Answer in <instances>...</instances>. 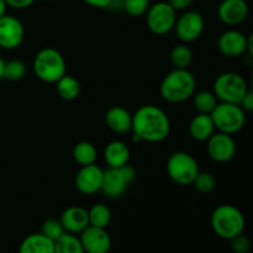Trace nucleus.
<instances>
[{"instance_id":"ddd939ff","label":"nucleus","mask_w":253,"mask_h":253,"mask_svg":"<svg viewBox=\"0 0 253 253\" xmlns=\"http://www.w3.org/2000/svg\"><path fill=\"white\" fill-rule=\"evenodd\" d=\"M25 29L22 22L11 15L0 17V47L15 49L24 42Z\"/></svg>"},{"instance_id":"5701e85b","label":"nucleus","mask_w":253,"mask_h":253,"mask_svg":"<svg viewBox=\"0 0 253 253\" xmlns=\"http://www.w3.org/2000/svg\"><path fill=\"white\" fill-rule=\"evenodd\" d=\"M98 152L95 146L88 141H81L73 148V158L79 166H88L95 163Z\"/></svg>"},{"instance_id":"7c9ffc66","label":"nucleus","mask_w":253,"mask_h":253,"mask_svg":"<svg viewBox=\"0 0 253 253\" xmlns=\"http://www.w3.org/2000/svg\"><path fill=\"white\" fill-rule=\"evenodd\" d=\"M41 232L44 236L48 237V239L56 241V240L63 234L64 229L63 226H62L59 219H52L51 217V219L44 220L43 224H42L41 226Z\"/></svg>"},{"instance_id":"bb28decb","label":"nucleus","mask_w":253,"mask_h":253,"mask_svg":"<svg viewBox=\"0 0 253 253\" xmlns=\"http://www.w3.org/2000/svg\"><path fill=\"white\" fill-rule=\"evenodd\" d=\"M169 59L174 68L188 69V67L192 64L193 52L187 44H178L170 51Z\"/></svg>"},{"instance_id":"4be33fe9","label":"nucleus","mask_w":253,"mask_h":253,"mask_svg":"<svg viewBox=\"0 0 253 253\" xmlns=\"http://www.w3.org/2000/svg\"><path fill=\"white\" fill-rule=\"evenodd\" d=\"M56 89L58 95L63 100L71 101L78 98L79 93H81V84L74 77L64 74L56 82Z\"/></svg>"},{"instance_id":"c9c22d12","label":"nucleus","mask_w":253,"mask_h":253,"mask_svg":"<svg viewBox=\"0 0 253 253\" xmlns=\"http://www.w3.org/2000/svg\"><path fill=\"white\" fill-rule=\"evenodd\" d=\"M83 1L93 7H98V9H108L111 0H83Z\"/></svg>"},{"instance_id":"c85d7f7f","label":"nucleus","mask_w":253,"mask_h":253,"mask_svg":"<svg viewBox=\"0 0 253 253\" xmlns=\"http://www.w3.org/2000/svg\"><path fill=\"white\" fill-rule=\"evenodd\" d=\"M194 185L195 189L198 190L202 194H209L216 187V179L214 178V175L209 172H200L197 174V177L194 178L192 183Z\"/></svg>"},{"instance_id":"1a4fd4ad","label":"nucleus","mask_w":253,"mask_h":253,"mask_svg":"<svg viewBox=\"0 0 253 253\" xmlns=\"http://www.w3.org/2000/svg\"><path fill=\"white\" fill-rule=\"evenodd\" d=\"M177 11L169 5V2L158 1L150 5L146 11V22L151 32L155 35H167L174 29Z\"/></svg>"},{"instance_id":"f03ea898","label":"nucleus","mask_w":253,"mask_h":253,"mask_svg":"<svg viewBox=\"0 0 253 253\" xmlns=\"http://www.w3.org/2000/svg\"><path fill=\"white\" fill-rule=\"evenodd\" d=\"M197 89V79L188 69L175 68L161 82V96L168 103H183L193 96Z\"/></svg>"},{"instance_id":"72a5a7b5","label":"nucleus","mask_w":253,"mask_h":253,"mask_svg":"<svg viewBox=\"0 0 253 253\" xmlns=\"http://www.w3.org/2000/svg\"><path fill=\"white\" fill-rule=\"evenodd\" d=\"M194 0H168L170 6L175 10V11H183V10L189 9L190 5L193 4Z\"/></svg>"},{"instance_id":"9d476101","label":"nucleus","mask_w":253,"mask_h":253,"mask_svg":"<svg viewBox=\"0 0 253 253\" xmlns=\"http://www.w3.org/2000/svg\"><path fill=\"white\" fill-rule=\"evenodd\" d=\"M217 48L224 56L236 58L245 53L252 54V35L245 36L237 30H227L222 32L217 39Z\"/></svg>"},{"instance_id":"a878e982","label":"nucleus","mask_w":253,"mask_h":253,"mask_svg":"<svg viewBox=\"0 0 253 253\" xmlns=\"http://www.w3.org/2000/svg\"><path fill=\"white\" fill-rule=\"evenodd\" d=\"M89 225L96 227H108L111 221V211L105 204H95L88 210Z\"/></svg>"},{"instance_id":"f8f14e48","label":"nucleus","mask_w":253,"mask_h":253,"mask_svg":"<svg viewBox=\"0 0 253 253\" xmlns=\"http://www.w3.org/2000/svg\"><path fill=\"white\" fill-rule=\"evenodd\" d=\"M208 155L217 163L229 162L236 153V142L231 135L224 132H214L208 140Z\"/></svg>"},{"instance_id":"b1692460","label":"nucleus","mask_w":253,"mask_h":253,"mask_svg":"<svg viewBox=\"0 0 253 253\" xmlns=\"http://www.w3.org/2000/svg\"><path fill=\"white\" fill-rule=\"evenodd\" d=\"M54 252L56 253H83L81 239L76 234L64 231L54 241Z\"/></svg>"},{"instance_id":"0eeeda50","label":"nucleus","mask_w":253,"mask_h":253,"mask_svg":"<svg viewBox=\"0 0 253 253\" xmlns=\"http://www.w3.org/2000/svg\"><path fill=\"white\" fill-rule=\"evenodd\" d=\"M167 174L179 185H190L199 173L197 160L184 151L172 153L167 161Z\"/></svg>"},{"instance_id":"6e6552de","label":"nucleus","mask_w":253,"mask_h":253,"mask_svg":"<svg viewBox=\"0 0 253 253\" xmlns=\"http://www.w3.org/2000/svg\"><path fill=\"white\" fill-rule=\"evenodd\" d=\"M136 178V170L132 166L127 165L119 168L108 167L104 170L103 184L100 192L108 198H120L127 190L128 185Z\"/></svg>"},{"instance_id":"f3484780","label":"nucleus","mask_w":253,"mask_h":253,"mask_svg":"<svg viewBox=\"0 0 253 253\" xmlns=\"http://www.w3.org/2000/svg\"><path fill=\"white\" fill-rule=\"evenodd\" d=\"M59 221L64 231L81 234L86 226H89L88 210L82 207H69L62 212Z\"/></svg>"},{"instance_id":"412c9836","label":"nucleus","mask_w":253,"mask_h":253,"mask_svg":"<svg viewBox=\"0 0 253 253\" xmlns=\"http://www.w3.org/2000/svg\"><path fill=\"white\" fill-rule=\"evenodd\" d=\"M20 253H54V241L42 232L31 234L22 240Z\"/></svg>"},{"instance_id":"39448f33","label":"nucleus","mask_w":253,"mask_h":253,"mask_svg":"<svg viewBox=\"0 0 253 253\" xmlns=\"http://www.w3.org/2000/svg\"><path fill=\"white\" fill-rule=\"evenodd\" d=\"M215 128L220 132L234 135L244 128L246 123V111L240 104L220 101L210 114Z\"/></svg>"},{"instance_id":"2f4dec72","label":"nucleus","mask_w":253,"mask_h":253,"mask_svg":"<svg viewBox=\"0 0 253 253\" xmlns=\"http://www.w3.org/2000/svg\"><path fill=\"white\" fill-rule=\"evenodd\" d=\"M229 241L231 250L236 253H247L251 249V242L244 234L237 235V236L232 237Z\"/></svg>"},{"instance_id":"a211bd4d","label":"nucleus","mask_w":253,"mask_h":253,"mask_svg":"<svg viewBox=\"0 0 253 253\" xmlns=\"http://www.w3.org/2000/svg\"><path fill=\"white\" fill-rule=\"evenodd\" d=\"M105 124L113 132L126 133L131 131L132 115L123 106H113L106 111Z\"/></svg>"},{"instance_id":"393cba45","label":"nucleus","mask_w":253,"mask_h":253,"mask_svg":"<svg viewBox=\"0 0 253 253\" xmlns=\"http://www.w3.org/2000/svg\"><path fill=\"white\" fill-rule=\"evenodd\" d=\"M192 98L193 103H194V108L197 109L198 113L202 114H211V111L219 104V100L215 96V94L209 90L198 91V93L193 94Z\"/></svg>"},{"instance_id":"f704fd0d","label":"nucleus","mask_w":253,"mask_h":253,"mask_svg":"<svg viewBox=\"0 0 253 253\" xmlns=\"http://www.w3.org/2000/svg\"><path fill=\"white\" fill-rule=\"evenodd\" d=\"M5 2L14 9H26L34 4L35 0H5Z\"/></svg>"},{"instance_id":"4468645a","label":"nucleus","mask_w":253,"mask_h":253,"mask_svg":"<svg viewBox=\"0 0 253 253\" xmlns=\"http://www.w3.org/2000/svg\"><path fill=\"white\" fill-rule=\"evenodd\" d=\"M84 252L108 253L111 249V237L105 227L86 226L79 236Z\"/></svg>"},{"instance_id":"423d86ee","label":"nucleus","mask_w":253,"mask_h":253,"mask_svg":"<svg viewBox=\"0 0 253 253\" xmlns=\"http://www.w3.org/2000/svg\"><path fill=\"white\" fill-rule=\"evenodd\" d=\"M247 90L249 85L244 77L235 72H225L215 79L212 93L222 103L240 104Z\"/></svg>"},{"instance_id":"6ab92c4d","label":"nucleus","mask_w":253,"mask_h":253,"mask_svg":"<svg viewBox=\"0 0 253 253\" xmlns=\"http://www.w3.org/2000/svg\"><path fill=\"white\" fill-rule=\"evenodd\" d=\"M215 125L210 114L199 113L192 119L189 124V135L193 140L204 142L209 140L210 136L215 132Z\"/></svg>"},{"instance_id":"20e7f679","label":"nucleus","mask_w":253,"mask_h":253,"mask_svg":"<svg viewBox=\"0 0 253 253\" xmlns=\"http://www.w3.org/2000/svg\"><path fill=\"white\" fill-rule=\"evenodd\" d=\"M66 59L59 51L52 47L41 49L35 56L34 72L39 79L46 83H56L66 74Z\"/></svg>"},{"instance_id":"473e14b6","label":"nucleus","mask_w":253,"mask_h":253,"mask_svg":"<svg viewBox=\"0 0 253 253\" xmlns=\"http://www.w3.org/2000/svg\"><path fill=\"white\" fill-rule=\"evenodd\" d=\"M240 105L241 108L244 109L246 113H251L253 111V91L252 90H247V93L245 94V96L242 98V100L240 101Z\"/></svg>"},{"instance_id":"aec40b11","label":"nucleus","mask_w":253,"mask_h":253,"mask_svg":"<svg viewBox=\"0 0 253 253\" xmlns=\"http://www.w3.org/2000/svg\"><path fill=\"white\" fill-rule=\"evenodd\" d=\"M104 160L110 168H119L127 165L130 160V150L123 141H111L104 151Z\"/></svg>"},{"instance_id":"2eb2a0df","label":"nucleus","mask_w":253,"mask_h":253,"mask_svg":"<svg viewBox=\"0 0 253 253\" xmlns=\"http://www.w3.org/2000/svg\"><path fill=\"white\" fill-rule=\"evenodd\" d=\"M104 169L93 163V165L82 166L76 174V188L79 193L84 195H93L100 192L103 184Z\"/></svg>"},{"instance_id":"9b49d317","label":"nucleus","mask_w":253,"mask_h":253,"mask_svg":"<svg viewBox=\"0 0 253 253\" xmlns=\"http://www.w3.org/2000/svg\"><path fill=\"white\" fill-rule=\"evenodd\" d=\"M174 29L178 39L184 42V43L197 41L204 32V16L200 12L194 11V10L185 11L182 16L177 17Z\"/></svg>"},{"instance_id":"4c0bfd02","label":"nucleus","mask_w":253,"mask_h":253,"mask_svg":"<svg viewBox=\"0 0 253 253\" xmlns=\"http://www.w3.org/2000/svg\"><path fill=\"white\" fill-rule=\"evenodd\" d=\"M4 64H5V61L4 59L0 57V81L2 79V72H4Z\"/></svg>"},{"instance_id":"dca6fc26","label":"nucleus","mask_w":253,"mask_h":253,"mask_svg":"<svg viewBox=\"0 0 253 253\" xmlns=\"http://www.w3.org/2000/svg\"><path fill=\"white\" fill-rule=\"evenodd\" d=\"M217 16L222 24L236 26L249 16V5L246 0H222L217 9Z\"/></svg>"},{"instance_id":"cd10ccee","label":"nucleus","mask_w":253,"mask_h":253,"mask_svg":"<svg viewBox=\"0 0 253 253\" xmlns=\"http://www.w3.org/2000/svg\"><path fill=\"white\" fill-rule=\"evenodd\" d=\"M25 73H26V66L20 59H11L9 62H5L2 78L7 79V81L16 82L24 78Z\"/></svg>"},{"instance_id":"e433bc0d","label":"nucleus","mask_w":253,"mask_h":253,"mask_svg":"<svg viewBox=\"0 0 253 253\" xmlns=\"http://www.w3.org/2000/svg\"><path fill=\"white\" fill-rule=\"evenodd\" d=\"M6 7L7 4L5 2V0H0V17L6 14Z\"/></svg>"},{"instance_id":"c756f323","label":"nucleus","mask_w":253,"mask_h":253,"mask_svg":"<svg viewBox=\"0 0 253 253\" xmlns=\"http://www.w3.org/2000/svg\"><path fill=\"white\" fill-rule=\"evenodd\" d=\"M150 0H124L123 9L130 16H142L150 7Z\"/></svg>"},{"instance_id":"7ed1b4c3","label":"nucleus","mask_w":253,"mask_h":253,"mask_svg":"<svg viewBox=\"0 0 253 253\" xmlns=\"http://www.w3.org/2000/svg\"><path fill=\"white\" fill-rule=\"evenodd\" d=\"M210 225L220 239L231 240L237 235L244 234L246 220L239 208L231 204H222L212 211Z\"/></svg>"},{"instance_id":"f257e3e1","label":"nucleus","mask_w":253,"mask_h":253,"mask_svg":"<svg viewBox=\"0 0 253 253\" xmlns=\"http://www.w3.org/2000/svg\"><path fill=\"white\" fill-rule=\"evenodd\" d=\"M131 131L141 141L157 143L166 140L169 135L170 121L166 111L156 105H142L132 115Z\"/></svg>"}]
</instances>
